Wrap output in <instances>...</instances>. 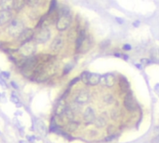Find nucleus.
<instances>
[{
    "instance_id": "ddd939ff",
    "label": "nucleus",
    "mask_w": 159,
    "mask_h": 143,
    "mask_svg": "<svg viewBox=\"0 0 159 143\" xmlns=\"http://www.w3.org/2000/svg\"><path fill=\"white\" fill-rule=\"evenodd\" d=\"M101 76L97 73H88V84L87 85H97L100 82Z\"/></svg>"
},
{
    "instance_id": "a211bd4d",
    "label": "nucleus",
    "mask_w": 159,
    "mask_h": 143,
    "mask_svg": "<svg viewBox=\"0 0 159 143\" xmlns=\"http://www.w3.org/2000/svg\"><path fill=\"white\" fill-rule=\"evenodd\" d=\"M94 123H95L97 127L101 128V127H103L106 125V121L103 119L102 117H98V118H96V121L94 122Z\"/></svg>"
},
{
    "instance_id": "412c9836",
    "label": "nucleus",
    "mask_w": 159,
    "mask_h": 143,
    "mask_svg": "<svg viewBox=\"0 0 159 143\" xmlns=\"http://www.w3.org/2000/svg\"><path fill=\"white\" fill-rule=\"evenodd\" d=\"M40 3H41V0H26V4L33 8L40 5Z\"/></svg>"
},
{
    "instance_id": "393cba45",
    "label": "nucleus",
    "mask_w": 159,
    "mask_h": 143,
    "mask_svg": "<svg viewBox=\"0 0 159 143\" xmlns=\"http://www.w3.org/2000/svg\"><path fill=\"white\" fill-rule=\"evenodd\" d=\"M56 8V0H52V2H51V6H50V9H49V12L48 14H51L54 9Z\"/></svg>"
},
{
    "instance_id": "bb28decb",
    "label": "nucleus",
    "mask_w": 159,
    "mask_h": 143,
    "mask_svg": "<svg viewBox=\"0 0 159 143\" xmlns=\"http://www.w3.org/2000/svg\"><path fill=\"white\" fill-rule=\"evenodd\" d=\"M0 85H1L3 89H7V87H8L7 84H6V82H5V81H3L1 78H0Z\"/></svg>"
},
{
    "instance_id": "0eeeda50",
    "label": "nucleus",
    "mask_w": 159,
    "mask_h": 143,
    "mask_svg": "<svg viewBox=\"0 0 159 143\" xmlns=\"http://www.w3.org/2000/svg\"><path fill=\"white\" fill-rule=\"evenodd\" d=\"M83 119L84 122L86 123H93L94 122L96 121V115H95V111L92 108H87L85 110H84L83 113Z\"/></svg>"
},
{
    "instance_id": "423d86ee",
    "label": "nucleus",
    "mask_w": 159,
    "mask_h": 143,
    "mask_svg": "<svg viewBox=\"0 0 159 143\" xmlns=\"http://www.w3.org/2000/svg\"><path fill=\"white\" fill-rule=\"evenodd\" d=\"M100 83L106 85L107 87H112L115 84V76L112 73H108L101 76Z\"/></svg>"
},
{
    "instance_id": "f03ea898",
    "label": "nucleus",
    "mask_w": 159,
    "mask_h": 143,
    "mask_svg": "<svg viewBox=\"0 0 159 143\" xmlns=\"http://www.w3.org/2000/svg\"><path fill=\"white\" fill-rule=\"evenodd\" d=\"M24 29L25 28H24V25L22 21L17 20V19H13V20L9 22L8 31L9 36H11L13 37H18L23 33V31Z\"/></svg>"
},
{
    "instance_id": "4be33fe9",
    "label": "nucleus",
    "mask_w": 159,
    "mask_h": 143,
    "mask_svg": "<svg viewBox=\"0 0 159 143\" xmlns=\"http://www.w3.org/2000/svg\"><path fill=\"white\" fill-rule=\"evenodd\" d=\"M120 86L124 91H126V90L128 89L129 84H128V82H127V81L126 79H121L120 80Z\"/></svg>"
},
{
    "instance_id": "20e7f679",
    "label": "nucleus",
    "mask_w": 159,
    "mask_h": 143,
    "mask_svg": "<svg viewBox=\"0 0 159 143\" xmlns=\"http://www.w3.org/2000/svg\"><path fill=\"white\" fill-rule=\"evenodd\" d=\"M35 41L37 43H45L47 42L51 37V32L47 27H42L40 30H39L35 35Z\"/></svg>"
},
{
    "instance_id": "c85d7f7f",
    "label": "nucleus",
    "mask_w": 159,
    "mask_h": 143,
    "mask_svg": "<svg viewBox=\"0 0 159 143\" xmlns=\"http://www.w3.org/2000/svg\"><path fill=\"white\" fill-rule=\"evenodd\" d=\"M123 49H124V50H126V51H129V50H131V46H130V45H128V44H126V45H124Z\"/></svg>"
},
{
    "instance_id": "2eb2a0df",
    "label": "nucleus",
    "mask_w": 159,
    "mask_h": 143,
    "mask_svg": "<svg viewBox=\"0 0 159 143\" xmlns=\"http://www.w3.org/2000/svg\"><path fill=\"white\" fill-rule=\"evenodd\" d=\"M85 39H86L85 33H84V31L81 30L79 33V36H78L77 40H76V49L78 51L81 49V45H82V43H83V41H84V40H85Z\"/></svg>"
},
{
    "instance_id": "72a5a7b5",
    "label": "nucleus",
    "mask_w": 159,
    "mask_h": 143,
    "mask_svg": "<svg viewBox=\"0 0 159 143\" xmlns=\"http://www.w3.org/2000/svg\"><path fill=\"white\" fill-rule=\"evenodd\" d=\"M138 24H139V22H138H138H135V23L133 24L134 26H138Z\"/></svg>"
},
{
    "instance_id": "f704fd0d",
    "label": "nucleus",
    "mask_w": 159,
    "mask_h": 143,
    "mask_svg": "<svg viewBox=\"0 0 159 143\" xmlns=\"http://www.w3.org/2000/svg\"><path fill=\"white\" fill-rule=\"evenodd\" d=\"M20 143H27V142H26V141H24V140H21V141H20Z\"/></svg>"
},
{
    "instance_id": "a878e982",
    "label": "nucleus",
    "mask_w": 159,
    "mask_h": 143,
    "mask_svg": "<svg viewBox=\"0 0 159 143\" xmlns=\"http://www.w3.org/2000/svg\"><path fill=\"white\" fill-rule=\"evenodd\" d=\"M11 100L12 101V103H14V104H16V105H18L19 103H20V100H19L18 97H17V95H16L15 94H11Z\"/></svg>"
},
{
    "instance_id": "aec40b11",
    "label": "nucleus",
    "mask_w": 159,
    "mask_h": 143,
    "mask_svg": "<svg viewBox=\"0 0 159 143\" xmlns=\"http://www.w3.org/2000/svg\"><path fill=\"white\" fill-rule=\"evenodd\" d=\"M80 108H81V105H80L78 102H76V101L71 102L70 106H69V109H70L74 113H75V111H79Z\"/></svg>"
},
{
    "instance_id": "9b49d317",
    "label": "nucleus",
    "mask_w": 159,
    "mask_h": 143,
    "mask_svg": "<svg viewBox=\"0 0 159 143\" xmlns=\"http://www.w3.org/2000/svg\"><path fill=\"white\" fill-rule=\"evenodd\" d=\"M68 107H67V104H65L64 98H61L58 103L56 104V107H55V115L57 116H61L63 114H65V110H67Z\"/></svg>"
},
{
    "instance_id": "7ed1b4c3",
    "label": "nucleus",
    "mask_w": 159,
    "mask_h": 143,
    "mask_svg": "<svg viewBox=\"0 0 159 143\" xmlns=\"http://www.w3.org/2000/svg\"><path fill=\"white\" fill-rule=\"evenodd\" d=\"M37 50V46L34 41H28L26 43L21 44L20 48L18 49V52L22 56L28 58V57L34 56Z\"/></svg>"
},
{
    "instance_id": "6e6552de",
    "label": "nucleus",
    "mask_w": 159,
    "mask_h": 143,
    "mask_svg": "<svg viewBox=\"0 0 159 143\" xmlns=\"http://www.w3.org/2000/svg\"><path fill=\"white\" fill-rule=\"evenodd\" d=\"M124 104H125V107L126 108V110H130V111H133L136 109V102L133 98V97L131 94H127L125 97L124 100Z\"/></svg>"
},
{
    "instance_id": "2f4dec72",
    "label": "nucleus",
    "mask_w": 159,
    "mask_h": 143,
    "mask_svg": "<svg viewBox=\"0 0 159 143\" xmlns=\"http://www.w3.org/2000/svg\"><path fill=\"white\" fill-rule=\"evenodd\" d=\"M11 85H13V86H14V88L15 89H18V85L14 82V81H11Z\"/></svg>"
},
{
    "instance_id": "dca6fc26",
    "label": "nucleus",
    "mask_w": 159,
    "mask_h": 143,
    "mask_svg": "<svg viewBox=\"0 0 159 143\" xmlns=\"http://www.w3.org/2000/svg\"><path fill=\"white\" fill-rule=\"evenodd\" d=\"M26 4V0H13V9L16 11H20L24 8Z\"/></svg>"
},
{
    "instance_id": "c9c22d12",
    "label": "nucleus",
    "mask_w": 159,
    "mask_h": 143,
    "mask_svg": "<svg viewBox=\"0 0 159 143\" xmlns=\"http://www.w3.org/2000/svg\"><path fill=\"white\" fill-rule=\"evenodd\" d=\"M138 68H140V65H136Z\"/></svg>"
},
{
    "instance_id": "473e14b6",
    "label": "nucleus",
    "mask_w": 159,
    "mask_h": 143,
    "mask_svg": "<svg viewBox=\"0 0 159 143\" xmlns=\"http://www.w3.org/2000/svg\"><path fill=\"white\" fill-rule=\"evenodd\" d=\"M28 139H30V140H29L30 142H33L34 139H35V137H28Z\"/></svg>"
},
{
    "instance_id": "6ab92c4d",
    "label": "nucleus",
    "mask_w": 159,
    "mask_h": 143,
    "mask_svg": "<svg viewBox=\"0 0 159 143\" xmlns=\"http://www.w3.org/2000/svg\"><path fill=\"white\" fill-rule=\"evenodd\" d=\"M78 128V122H69L68 123V126H67V129H68V131H69V132H73V131H75Z\"/></svg>"
},
{
    "instance_id": "c756f323",
    "label": "nucleus",
    "mask_w": 159,
    "mask_h": 143,
    "mask_svg": "<svg viewBox=\"0 0 159 143\" xmlns=\"http://www.w3.org/2000/svg\"><path fill=\"white\" fill-rule=\"evenodd\" d=\"M2 76H3L4 78L7 79V78L9 77V73H8V72H4V71H3V72H2Z\"/></svg>"
},
{
    "instance_id": "cd10ccee",
    "label": "nucleus",
    "mask_w": 159,
    "mask_h": 143,
    "mask_svg": "<svg viewBox=\"0 0 159 143\" xmlns=\"http://www.w3.org/2000/svg\"><path fill=\"white\" fill-rule=\"evenodd\" d=\"M79 80H80V78H75V79H73V80H72V81H71V82L69 83V86L71 87L73 84H75V83H77V82L79 81Z\"/></svg>"
},
{
    "instance_id": "5701e85b",
    "label": "nucleus",
    "mask_w": 159,
    "mask_h": 143,
    "mask_svg": "<svg viewBox=\"0 0 159 143\" xmlns=\"http://www.w3.org/2000/svg\"><path fill=\"white\" fill-rule=\"evenodd\" d=\"M88 71H83L81 75V80L84 84H88Z\"/></svg>"
},
{
    "instance_id": "4468645a",
    "label": "nucleus",
    "mask_w": 159,
    "mask_h": 143,
    "mask_svg": "<svg viewBox=\"0 0 159 143\" xmlns=\"http://www.w3.org/2000/svg\"><path fill=\"white\" fill-rule=\"evenodd\" d=\"M0 8H2V11H11V9L13 8V0H1L0 1Z\"/></svg>"
},
{
    "instance_id": "7c9ffc66",
    "label": "nucleus",
    "mask_w": 159,
    "mask_h": 143,
    "mask_svg": "<svg viewBox=\"0 0 159 143\" xmlns=\"http://www.w3.org/2000/svg\"><path fill=\"white\" fill-rule=\"evenodd\" d=\"M116 20H117V22H118L119 24H123V23H124V20H123V19H120V18H116Z\"/></svg>"
},
{
    "instance_id": "f3484780",
    "label": "nucleus",
    "mask_w": 159,
    "mask_h": 143,
    "mask_svg": "<svg viewBox=\"0 0 159 143\" xmlns=\"http://www.w3.org/2000/svg\"><path fill=\"white\" fill-rule=\"evenodd\" d=\"M65 115L67 117V119L69 121V122H73L74 121V116H75V113L69 109V107H68L67 110L65 112Z\"/></svg>"
},
{
    "instance_id": "f257e3e1",
    "label": "nucleus",
    "mask_w": 159,
    "mask_h": 143,
    "mask_svg": "<svg viewBox=\"0 0 159 143\" xmlns=\"http://www.w3.org/2000/svg\"><path fill=\"white\" fill-rule=\"evenodd\" d=\"M71 23V14L69 11V8L65 6H63L58 14L57 22H56V27L60 31H64L67 28H68L69 24Z\"/></svg>"
},
{
    "instance_id": "39448f33",
    "label": "nucleus",
    "mask_w": 159,
    "mask_h": 143,
    "mask_svg": "<svg viewBox=\"0 0 159 143\" xmlns=\"http://www.w3.org/2000/svg\"><path fill=\"white\" fill-rule=\"evenodd\" d=\"M34 37H35L34 31L31 29V28H25V29L23 31V33L18 37V40L21 42V44H24L28 41H31V40Z\"/></svg>"
},
{
    "instance_id": "b1692460",
    "label": "nucleus",
    "mask_w": 159,
    "mask_h": 143,
    "mask_svg": "<svg viewBox=\"0 0 159 143\" xmlns=\"http://www.w3.org/2000/svg\"><path fill=\"white\" fill-rule=\"evenodd\" d=\"M37 129H39V131L41 133H44L45 132V126H44V123L42 122H37Z\"/></svg>"
},
{
    "instance_id": "1a4fd4ad",
    "label": "nucleus",
    "mask_w": 159,
    "mask_h": 143,
    "mask_svg": "<svg viewBox=\"0 0 159 143\" xmlns=\"http://www.w3.org/2000/svg\"><path fill=\"white\" fill-rule=\"evenodd\" d=\"M89 98H90V95L87 91H81L76 95V97H75V101L78 102L80 105H83L89 101Z\"/></svg>"
},
{
    "instance_id": "f8f14e48",
    "label": "nucleus",
    "mask_w": 159,
    "mask_h": 143,
    "mask_svg": "<svg viewBox=\"0 0 159 143\" xmlns=\"http://www.w3.org/2000/svg\"><path fill=\"white\" fill-rule=\"evenodd\" d=\"M12 15L11 13V11H0V26H2L6 24H8V22L11 21Z\"/></svg>"
},
{
    "instance_id": "9d476101",
    "label": "nucleus",
    "mask_w": 159,
    "mask_h": 143,
    "mask_svg": "<svg viewBox=\"0 0 159 143\" xmlns=\"http://www.w3.org/2000/svg\"><path fill=\"white\" fill-rule=\"evenodd\" d=\"M63 39L61 36H57L51 44V50L54 52H58L63 47Z\"/></svg>"
}]
</instances>
